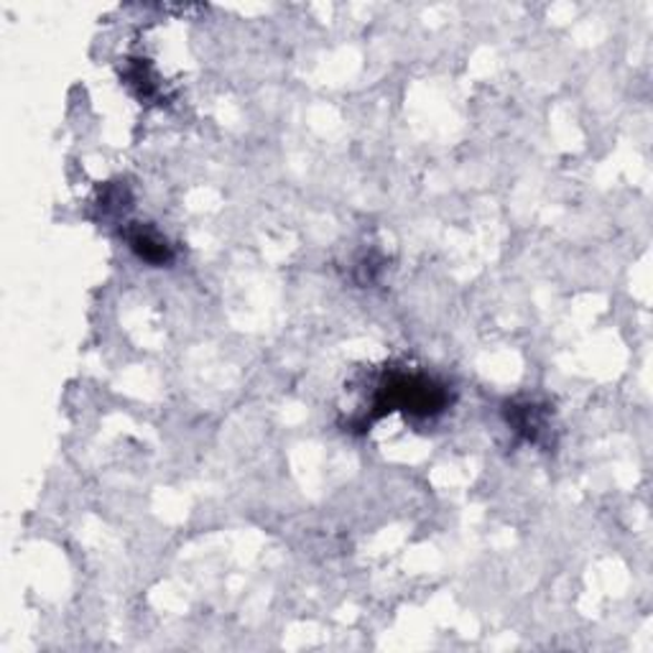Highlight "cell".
<instances>
[{
	"label": "cell",
	"instance_id": "cell-2",
	"mask_svg": "<svg viewBox=\"0 0 653 653\" xmlns=\"http://www.w3.org/2000/svg\"><path fill=\"white\" fill-rule=\"evenodd\" d=\"M128 240H131V248L136 250V253L141 258H144V261H148V263L162 266V263H169L172 261L169 246H166L164 240H158V238L151 236V232L136 230V232H131Z\"/></svg>",
	"mask_w": 653,
	"mask_h": 653
},
{
	"label": "cell",
	"instance_id": "cell-1",
	"mask_svg": "<svg viewBox=\"0 0 653 653\" xmlns=\"http://www.w3.org/2000/svg\"><path fill=\"white\" fill-rule=\"evenodd\" d=\"M447 404V393L437 383L422 375H391L383 383L375 408L381 412H393V408H404L406 414L414 416H434L439 414Z\"/></svg>",
	"mask_w": 653,
	"mask_h": 653
}]
</instances>
